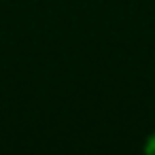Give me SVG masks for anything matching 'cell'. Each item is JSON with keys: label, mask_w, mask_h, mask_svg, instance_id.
<instances>
[{"label": "cell", "mask_w": 155, "mask_h": 155, "mask_svg": "<svg viewBox=\"0 0 155 155\" xmlns=\"http://www.w3.org/2000/svg\"><path fill=\"white\" fill-rule=\"evenodd\" d=\"M147 149H149V151H155V136H151V140H149Z\"/></svg>", "instance_id": "obj_1"}]
</instances>
